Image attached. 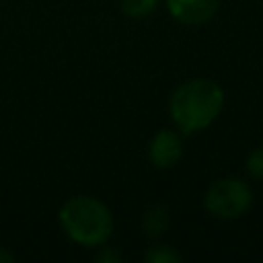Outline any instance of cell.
Listing matches in <instances>:
<instances>
[{"instance_id": "cell-1", "label": "cell", "mask_w": 263, "mask_h": 263, "mask_svg": "<svg viewBox=\"0 0 263 263\" xmlns=\"http://www.w3.org/2000/svg\"><path fill=\"white\" fill-rule=\"evenodd\" d=\"M222 107L224 90L210 78H189L168 99V115L183 136L210 127L222 113Z\"/></svg>"}, {"instance_id": "cell-2", "label": "cell", "mask_w": 263, "mask_h": 263, "mask_svg": "<svg viewBox=\"0 0 263 263\" xmlns=\"http://www.w3.org/2000/svg\"><path fill=\"white\" fill-rule=\"evenodd\" d=\"M64 234L82 247H101L113 234V214L99 197L74 195L58 212Z\"/></svg>"}, {"instance_id": "cell-3", "label": "cell", "mask_w": 263, "mask_h": 263, "mask_svg": "<svg viewBox=\"0 0 263 263\" xmlns=\"http://www.w3.org/2000/svg\"><path fill=\"white\" fill-rule=\"evenodd\" d=\"M253 203V191L247 181L238 177L216 179L203 195V208L218 220L240 218Z\"/></svg>"}, {"instance_id": "cell-4", "label": "cell", "mask_w": 263, "mask_h": 263, "mask_svg": "<svg viewBox=\"0 0 263 263\" xmlns=\"http://www.w3.org/2000/svg\"><path fill=\"white\" fill-rule=\"evenodd\" d=\"M183 156V138L175 127H164L156 132L148 144V160L156 168H173Z\"/></svg>"}, {"instance_id": "cell-5", "label": "cell", "mask_w": 263, "mask_h": 263, "mask_svg": "<svg viewBox=\"0 0 263 263\" xmlns=\"http://www.w3.org/2000/svg\"><path fill=\"white\" fill-rule=\"evenodd\" d=\"M171 16L183 25H203L220 8V0H164Z\"/></svg>"}, {"instance_id": "cell-6", "label": "cell", "mask_w": 263, "mask_h": 263, "mask_svg": "<svg viewBox=\"0 0 263 263\" xmlns=\"http://www.w3.org/2000/svg\"><path fill=\"white\" fill-rule=\"evenodd\" d=\"M171 226V212L168 208L156 203L150 205L142 216V230L148 238H160Z\"/></svg>"}, {"instance_id": "cell-7", "label": "cell", "mask_w": 263, "mask_h": 263, "mask_svg": "<svg viewBox=\"0 0 263 263\" xmlns=\"http://www.w3.org/2000/svg\"><path fill=\"white\" fill-rule=\"evenodd\" d=\"M160 0H119V6L129 18H146L158 8Z\"/></svg>"}, {"instance_id": "cell-8", "label": "cell", "mask_w": 263, "mask_h": 263, "mask_svg": "<svg viewBox=\"0 0 263 263\" xmlns=\"http://www.w3.org/2000/svg\"><path fill=\"white\" fill-rule=\"evenodd\" d=\"M144 259H146V263H179L181 253L171 245L156 242V245L148 247V251L144 253Z\"/></svg>"}, {"instance_id": "cell-9", "label": "cell", "mask_w": 263, "mask_h": 263, "mask_svg": "<svg viewBox=\"0 0 263 263\" xmlns=\"http://www.w3.org/2000/svg\"><path fill=\"white\" fill-rule=\"evenodd\" d=\"M245 168H247L251 179H257V181L263 179V146H257V148H253L249 152Z\"/></svg>"}, {"instance_id": "cell-10", "label": "cell", "mask_w": 263, "mask_h": 263, "mask_svg": "<svg viewBox=\"0 0 263 263\" xmlns=\"http://www.w3.org/2000/svg\"><path fill=\"white\" fill-rule=\"evenodd\" d=\"M97 261L99 263H119L121 261V253L117 249H113V247H107V242H105V245L99 247Z\"/></svg>"}, {"instance_id": "cell-11", "label": "cell", "mask_w": 263, "mask_h": 263, "mask_svg": "<svg viewBox=\"0 0 263 263\" xmlns=\"http://www.w3.org/2000/svg\"><path fill=\"white\" fill-rule=\"evenodd\" d=\"M10 261H14V255L8 249L0 247V263H10Z\"/></svg>"}]
</instances>
